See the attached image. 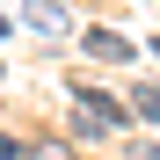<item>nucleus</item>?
Returning <instances> with one entry per match:
<instances>
[{
  "instance_id": "8",
  "label": "nucleus",
  "mask_w": 160,
  "mask_h": 160,
  "mask_svg": "<svg viewBox=\"0 0 160 160\" xmlns=\"http://www.w3.org/2000/svg\"><path fill=\"white\" fill-rule=\"evenodd\" d=\"M153 51H160V44H153Z\"/></svg>"
},
{
  "instance_id": "6",
  "label": "nucleus",
  "mask_w": 160,
  "mask_h": 160,
  "mask_svg": "<svg viewBox=\"0 0 160 160\" xmlns=\"http://www.w3.org/2000/svg\"><path fill=\"white\" fill-rule=\"evenodd\" d=\"M138 160H160V146H146V153H138Z\"/></svg>"
},
{
  "instance_id": "1",
  "label": "nucleus",
  "mask_w": 160,
  "mask_h": 160,
  "mask_svg": "<svg viewBox=\"0 0 160 160\" xmlns=\"http://www.w3.org/2000/svg\"><path fill=\"white\" fill-rule=\"evenodd\" d=\"M73 102H80V117H95L102 131H109V124H124V102H109L102 88H73Z\"/></svg>"
},
{
  "instance_id": "2",
  "label": "nucleus",
  "mask_w": 160,
  "mask_h": 160,
  "mask_svg": "<svg viewBox=\"0 0 160 160\" xmlns=\"http://www.w3.org/2000/svg\"><path fill=\"white\" fill-rule=\"evenodd\" d=\"M88 51H95V58H117V66L131 58V44H124L117 29H88Z\"/></svg>"
},
{
  "instance_id": "5",
  "label": "nucleus",
  "mask_w": 160,
  "mask_h": 160,
  "mask_svg": "<svg viewBox=\"0 0 160 160\" xmlns=\"http://www.w3.org/2000/svg\"><path fill=\"white\" fill-rule=\"evenodd\" d=\"M0 160H29V146L22 138H0Z\"/></svg>"
},
{
  "instance_id": "4",
  "label": "nucleus",
  "mask_w": 160,
  "mask_h": 160,
  "mask_svg": "<svg viewBox=\"0 0 160 160\" xmlns=\"http://www.w3.org/2000/svg\"><path fill=\"white\" fill-rule=\"evenodd\" d=\"M131 117H153L160 124V88H131Z\"/></svg>"
},
{
  "instance_id": "3",
  "label": "nucleus",
  "mask_w": 160,
  "mask_h": 160,
  "mask_svg": "<svg viewBox=\"0 0 160 160\" xmlns=\"http://www.w3.org/2000/svg\"><path fill=\"white\" fill-rule=\"evenodd\" d=\"M22 15H29L37 29H66V8H58V0H29V8H22Z\"/></svg>"
},
{
  "instance_id": "7",
  "label": "nucleus",
  "mask_w": 160,
  "mask_h": 160,
  "mask_svg": "<svg viewBox=\"0 0 160 160\" xmlns=\"http://www.w3.org/2000/svg\"><path fill=\"white\" fill-rule=\"evenodd\" d=\"M8 29H15V22H8V15H0V37H8Z\"/></svg>"
}]
</instances>
